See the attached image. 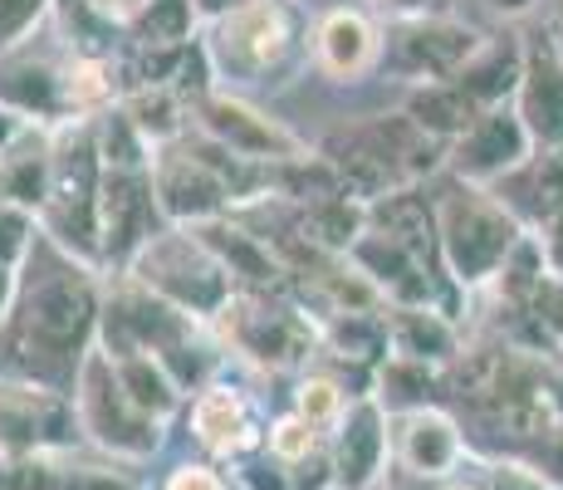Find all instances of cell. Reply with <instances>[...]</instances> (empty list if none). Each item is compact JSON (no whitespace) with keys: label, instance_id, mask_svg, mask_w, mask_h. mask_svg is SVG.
<instances>
[{"label":"cell","instance_id":"ba28073f","mask_svg":"<svg viewBox=\"0 0 563 490\" xmlns=\"http://www.w3.org/2000/svg\"><path fill=\"white\" fill-rule=\"evenodd\" d=\"M99 196H103V152L99 128L69 123L59 128V148H54V182L49 202L40 211V231L69 255L89 260L103 270V231H99Z\"/></svg>","mask_w":563,"mask_h":490},{"label":"cell","instance_id":"6da1fadb","mask_svg":"<svg viewBox=\"0 0 563 490\" xmlns=\"http://www.w3.org/2000/svg\"><path fill=\"white\" fill-rule=\"evenodd\" d=\"M103 270L69 255L40 236L20 270V294L10 324L0 334V373L15 383H35L74 398L84 358L99 348L103 329Z\"/></svg>","mask_w":563,"mask_h":490},{"label":"cell","instance_id":"5b68a950","mask_svg":"<svg viewBox=\"0 0 563 490\" xmlns=\"http://www.w3.org/2000/svg\"><path fill=\"white\" fill-rule=\"evenodd\" d=\"M437 226H441V265H446L451 285L461 294L490 290L495 275L510 265V255L525 246V226L510 206L490 187H471V182L451 177L437 187Z\"/></svg>","mask_w":563,"mask_h":490},{"label":"cell","instance_id":"4dcf8cb0","mask_svg":"<svg viewBox=\"0 0 563 490\" xmlns=\"http://www.w3.org/2000/svg\"><path fill=\"white\" fill-rule=\"evenodd\" d=\"M329 442L319 427H309L299 412H285V417H275L269 422V432H265V451L275 456V461H285V466H295V461H305V456H313L319 446Z\"/></svg>","mask_w":563,"mask_h":490},{"label":"cell","instance_id":"7c38bea8","mask_svg":"<svg viewBox=\"0 0 563 490\" xmlns=\"http://www.w3.org/2000/svg\"><path fill=\"white\" fill-rule=\"evenodd\" d=\"M69 59L74 45L54 20L20 50L0 54V113L40 128H69Z\"/></svg>","mask_w":563,"mask_h":490},{"label":"cell","instance_id":"d4e9b609","mask_svg":"<svg viewBox=\"0 0 563 490\" xmlns=\"http://www.w3.org/2000/svg\"><path fill=\"white\" fill-rule=\"evenodd\" d=\"M490 192L519 216L525 231H539L549 216L563 211V152H534L515 177H505Z\"/></svg>","mask_w":563,"mask_h":490},{"label":"cell","instance_id":"d6986e66","mask_svg":"<svg viewBox=\"0 0 563 490\" xmlns=\"http://www.w3.org/2000/svg\"><path fill=\"white\" fill-rule=\"evenodd\" d=\"M383 45H387V35L358 6L323 10V15L313 20V35H309L313 64L339 84H358L363 74H373L377 64H383Z\"/></svg>","mask_w":563,"mask_h":490},{"label":"cell","instance_id":"ab89813d","mask_svg":"<svg viewBox=\"0 0 563 490\" xmlns=\"http://www.w3.org/2000/svg\"><path fill=\"white\" fill-rule=\"evenodd\" d=\"M534 241H539V255H544V270L563 285V211L549 216V221L539 226Z\"/></svg>","mask_w":563,"mask_h":490},{"label":"cell","instance_id":"1f68e13d","mask_svg":"<svg viewBox=\"0 0 563 490\" xmlns=\"http://www.w3.org/2000/svg\"><path fill=\"white\" fill-rule=\"evenodd\" d=\"M40 216L35 211H20V206L0 202V270H25L30 250L40 241Z\"/></svg>","mask_w":563,"mask_h":490},{"label":"cell","instance_id":"5bb4252c","mask_svg":"<svg viewBox=\"0 0 563 490\" xmlns=\"http://www.w3.org/2000/svg\"><path fill=\"white\" fill-rule=\"evenodd\" d=\"M167 226L153 192V162H123L103 167V196H99V231H103V270L123 275L153 236Z\"/></svg>","mask_w":563,"mask_h":490},{"label":"cell","instance_id":"cb8c5ba5","mask_svg":"<svg viewBox=\"0 0 563 490\" xmlns=\"http://www.w3.org/2000/svg\"><path fill=\"white\" fill-rule=\"evenodd\" d=\"M387 339H393V358H411V363L451 368L465 353L461 319L446 309H427V304H393L387 309Z\"/></svg>","mask_w":563,"mask_h":490},{"label":"cell","instance_id":"83f0119b","mask_svg":"<svg viewBox=\"0 0 563 490\" xmlns=\"http://www.w3.org/2000/svg\"><path fill=\"white\" fill-rule=\"evenodd\" d=\"M437 392H446V368L411 363V358H387L373 378V398L383 402L387 417H407V412L437 407Z\"/></svg>","mask_w":563,"mask_h":490},{"label":"cell","instance_id":"8d00e7d4","mask_svg":"<svg viewBox=\"0 0 563 490\" xmlns=\"http://www.w3.org/2000/svg\"><path fill=\"white\" fill-rule=\"evenodd\" d=\"M162 490H231V486H225V476L216 471V466H206V461H181L177 471L162 481Z\"/></svg>","mask_w":563,"mask_h":490},{"label":"cell","instance_id":"9a60e30c","mask_svg":"<svg viewBox=\"0 0 563 490\" xmlns=\"http://www.w3.org/2000/svg\"><path fill=\"white\" fill-rule=\"evenodd\" d=\"M79 432L74 398L35 383L0 378V456H35V451H69Z\"/></svg>","mask_w":563,"mask_h":490},{"label":"cell","instance_id":"ee69618b","mask_svg":"<svg viewBox=\"0 0 563 490\" xmlns=\"http://www.w3.org/2000/svg\"><path fill=\"white\" fill-rule=\"evenodd\" d=\"M485 6H490L495 15H505V20H519V15H529L539 0H485Z\"/></svg>","mask_w":563,"mask_h":490},{"label":"cell","instance_id":"44dd1931","mask_svg":"<svg viewBox=\"0 0 563 490\" xmlns=\"http://www.w3.org/2000/svg\"><path fill=\"white\" fill-rule=\"evenodd\" d=\"M187 417H191V437L211 456H221V461H241V456L265 446V437H260V427L251 417V402L231 383H206L197 398H191Z\"/></svg>","mask_w":563,"mask_h":490},{"label":"cell","instance_id":"d6a6232c","mask_svg":"<svg viewBox=\"0 0 563 490\" xmlns=\"http://www.w3.org/2000/svg\"><path fill=\"white\" fill-rule=\"evenodd\" d=\"M54 20V0H0V54L20 50Z\"/></svg>","mask_w":563,"mask_h":490},{"label":"cell","instance_id":"7a4b0ae2","mask_svg":"<svg viewBox=\"0 0 563 490\" xmlns=\"http://www.w3.org/2000/svg\"><path fill=\"white\" fill-rule=\"evenodd\" d=\"M446 398L485 437L519 451L563 427V383L549 358L510 339L465 344V353L446 368Z\"/></svg>","mask_w":563,"mask_h":490},{"label":"cell","instance_id":"7bdbcfd3","mask_svg":"<svg viewBox=\"0 0 563 490\" xmlns=\"http://www.w3.org/2000/svg\"><path fill=\"white\" fill-rule=\"evenodd\" d=\"M15 294H20V270H0V334H5V324H10Z\"/></svg>","mask_w":563,"mask_h":490},{"label":"cell","instance_id":"f1b7e54d","mask_svg":"<svg viewBox=\"0 0 563 490\" xmlns=\"http://www.w3.org/2000/svg\"><path fill=\"white\" fill-rule=\"evenodd\" d=\"M108 358H113V373H118V383H123V392L147 412V417H157V422L177 417L187 392H181V383L153 353H108Z\"/></svg>","mask_w":563,"mask_h":490},{"label":"cell","instance_id":"4316f807","mask_svg":"<svg viewBox=\"0 0 563 490\" xmlns=\"http://www.w3.org/2000/svg\"><path fill=\"white\" fill-rule=\"evenodd\" d=\"M519 79H525V45H519L515 35H505V40H490V45L471 59V69L451 84H461V89L490 113V108H505V98L519 94Z\"/></svg>","mask_w":563,"mask_h":490},{"label":"cell","instance_id":"9c48e42d","mask_svg":"<svg viewBox=\"0 0 563 490\" xmlns=\"http://www.w3.org/2000/svg\"><path fill=\"white\" fill-rule=\"evenodd\" d=\"M211 334L225 353L245 358L260 373H289L319 353V314H309L295 294H235Z\"/></svg>","mask_w":563,"mask_h":490},{"label":"cell","instance_id":"f35d334b","mask_svg":"<svg viewBox=\"0 0 563 490\" xmlns=\"http://www.w3.org/2000/svg\"><path fill=\"white\" fill-rule=\"evenodd\" d=\"M147 6H153V0H89V10H93V15H99L103 25L123 30V35L137 25V20L147 15Z\"/></svg>","mask_w":563,"mask_h":490},{"label":"cell","instance_id":"8fae6325","mask_svg":"<svg viewBox=\"0 0 563 490\" xmlns=\"http://www.w3.org/2000/svg\"><path fill=\"white\" fill-rule=\"evenodd\" d=\"M191 133H201L206 143L225 148L231 157L255 162V167H289V162H309L319 148H309L305 133H295L289 123H279L275 113H265L245 94L221 89L216 84L206 98L191 108Z\"/></svg>","mask_w":563,"mask_h":490},{"label":"cell","instance_id":"52a82bcc","mask_svg":"<svg viewBox=\"0 0 563 490\" xmlns=\"http://www.w3.org/2000/svg\"><path fill=\"white\" fill-rule=\"evenodd\" d=\"M123 275L137 280L143 290H153L157 300H167L172 309L191 314L206 329H211L225 304L241 294L231 270L216 260V250L206 246L191 226H162L153 241L137 250V260Z\"/></svg>","mask_w":563,"mask_h":490},{"label":"cell","instance_id":"603a6c76","mask_svg":"<svg viewBox=\"0 0 563 490\" xmlns=\"http://www.w3.org/2000/svg\"><path fill=\"white\" fill-rule=\"evenodd\" d=\"M367 231L387 236L402 250H411L417 260L427 265L446 270L441 265V226H437V202H431L421 187H402V192H387L367 206ZM451 280V275H446Z\"/></svg>","mask_w":563,"mask_h":490},{"label":"cell","instance_id":"836d02e7","mask_svg":"<svg viewBox=\"0 0 563 490\" xmlns=\"http://www.w3.org/2000/svg\"><path fill=\"white\" fill-rule=\"evenodd\" d=\"M241 490H295L289 486V466L285 461H275V456L265 451V446H260V451H251V456H241Z\"/></svg>","mask_w":563,"mask_h":490},{"label":"cell","instance_id":"d590c367","mask_svg":"<svg viewBox=\"0 0 563 490\" xmlns=\"http://www.w3.org/2000/svg\"><path fill=\"white\" fill-rule=\"evenodd\" d=\"M289 486H295V490H339V476H333L329 442H323L313 456H305V461L289 466Z\"/></svg>","mask_w":563,"mask_h":490},{"label":"cell","instance_id":"484cf974","mask_svg":"<svg viewBox=\"0 0 563 490\" xmlns=\"http://www.w3.org/2000/svg\"><path fill=\"white\" fill-rule=\"evenodd\" d=\"M402 113L417 128H427L437 143L451 148V143H461V138L471 133L475 123H481L485 108L475 104V98L465 94L461 84H417V89H407Z\"/></svg>","mask_w":563,"mask_h":490},{"label":"cell","instance_id":"74e56055","mask_svg":"<svg viewBox=\"0 0 563 490\" xmlns=\"http://www.w3.org/2000/svg\"><path fill=\"white\" fill-rule=\"evenodd\" d=\"M490 490H554V486L539 481L519 456H500V461L490 466Z\"/></svg>","mask_w":563,"mask_h":490},{"label":"cell","instance_id":"60d3db41","mask_svg":"<svg viewBox=\"0 0 563 490\" xmlns=\"http://www.w3.org/2000/svg\"><path fill=\"white\" fill-rule=\"evenodd\" d=\"M377 10H387L397 20H431V15H451V0H377Z\"/></svg>","mask_w":563,"mask_h":490},{"label":"cell","instance_id":"3957f363","mask_svg":"<svg viewBox=\"0 0 563 490\" xmlns=\"http://www.w3.org/2000/svg\"><path fill=\"white\" fill-rule=\"evenodd\" d=\"M103 353H153L162 368L181 383V392H201L211 383L216 363H221V339L191 314L172 309L153 290L137 280L113 275L103 290V329H99Z\"/></svg>","mask_w":563,"mask_h":490},{"label":"cell","instance_id":"2e32d148","mask_svg":"<svg viewBox=\"0 0 563 490\" xmlns=\"http://www.w3.org/2000/svg\"><path fill=\"white\" fill-rule=\"evenodd\" d=\"M534 152L539 148H534V138H529V128L519 123L515 104H505V108L481 113V123H475L461 143H451L446 172L461 182H471V187H500V182L515 177Z\"/></svg>","mask_w":563,"mask_h":490},{"label":"cell","instance_id":"4fadbf2b","mask_svg":"<svg viewBox=\"0 0 563 490\" xmlns=\"http://www.w3.org/2000/svg\"><path fill=\"white\" fill-rule=\"evenodd\" d=\"M485 45H490V40L456 15L397 20V25L387 30L383 64L397 74V79H407L411 89H417V84H451L471 69V59Z\"/></svg>","mask_w":563,"mask_h":490},{"label":"cell","instance_id":"30bf717a","mask_svg":"<svg viewBox=\"0 0 563 490\" xmlns=\"http://www.w3.org/2000/svg\"><path fill=\"white\" fill-rule=\"evenodd\" d=\"M74 412H79V432L113 461H153L162 451V427L167 422L147 417L133 398L123 392L113 373V358L93 348L84 358V373L74 383Z\"/></svg>","mask_w":563,"mask_h":490},{"label":"cell","instance_id":"f546056e","mask_svg":"<svg viewBox=\"0 0 563 490\" xmlns=\"http://www.w3.org/2000/svg\"><path fill=\"white\" fill-rule=\"evenodd\" d=\"M353 407V388H343L333 373H323V368H309L305 378H299L295 388V412L309 422V427H319L323 437H333V427L343 422V412Z\"/></svg>","mask_w":563,"mask_h":490},{"label":"cell","instance_id":"e575fe53","mask_svg":"<svg viewBox=\"0 0 563 490\" xmlns=\"http://www.w3.org/2000/svg\"><path fill=\"white\" fill-rule=\"evenodd\" d=\"M519 461H525L544 486L563 490V427H559V432H549L544 442L525 446V451H519Z\"/></svg>","mask_w":563,"mask_h":490},{"label":"cell","instance_id":"e0dca14e","mask_svg":"<svg viewBox=\"0 0 563 490\" xmlns=\"http://www.w3.org/2000/svg\"><path fill=\"white\" fill-rule=\"evenodd\" d=\"M329 456H333L339 490H373L377 486L387 456H393V417L383 412V402H377L373 392L353 398V407L343 412V422L329 437Z\"/></svg>","mask_w":563,"mask_h":490},{"label":"cell","instance_id":"277c9868","mask_svg":"<svg viewBox=\"0 0 563 490\" xmlns=\"http://www.w3.org/2000/svg\"><path fill=\"white\" fill-rule=\"evenodd\" d=\"M319 157L339 172V182L358 202L373 206L377 196L421 187L451 162V148L437 143L427 128L407 113H377L367 123H343L319 143Z\"/></svg>","mask_w":563,"mask_h":490},{"label":"cell","instance_id":"7402d4cb","mask_svg":"<svg viewBox=\"0 0 563 490\" xmlns=\"http://www.w3.org/2000/svg\"><path fill=\"white\" fill-rule=\"evenodd\" d=\"M54 148H59V128L25 123L5 148H0V202L20 206V211H45L49 182H54Z\"/></svg>","mask_w":563,"mask_h":490},{"label":"cell","instance_id":"8992f818","mask_svg":"<svg viewBox=\"0 0 563 490\" xmlns=\"http://www.w3.org/2000/svg\"><path fill=\"white\" fill-rule=\"evenodd\" d=\"M206 59L221 89H251V84H269V74H285L309 54V35H299V10L295 0H251V6L221 15L206 25Z\"/></svg>","mask_w":563,"mask_h":490},{"label":"cell","instance_id":"ffe728a7","mask_svg":"<svg viewBox=\"0 0 563 490\" xmlns=\"http://www.w3.org/2000/svg\"><path fill=\"white\" fill-rule=\"evenodd\" d=\"M393 456L417 481H446L465 461L461 422L446 407H421L407 417H393Z\"/></svg>","mask_w":563,"mask_h":490},{"label":"cell","instance_id":"b9f144b4","mask_svg":"<svg viewBox=\"0 0 563 490\" xmlns=\"http://www.w3.org/2000/svg\"><path fill=\"white\" fill-rule=\"evenodd\" d=\"M241 6H251V0H191V10H197L201 25H216L221 15H231V10H241Z\"/></svg>","mask_w":563,"mask_h":490},{"label":"cell","instance_id":"ac0fdd59","mask_svg":"<svg viewBox=\"0 0 563 490\" xmlns=\"http://www.w3.org/2000/svg\"><path fill=\"white\" fill-rule=\"evenodd\" d=\"M515 113L529 128L539 152H563V40L534 35L525 45V79L515 94Z\"/></svg>","mask_w":563,"mask_h":490}]
</instances>
